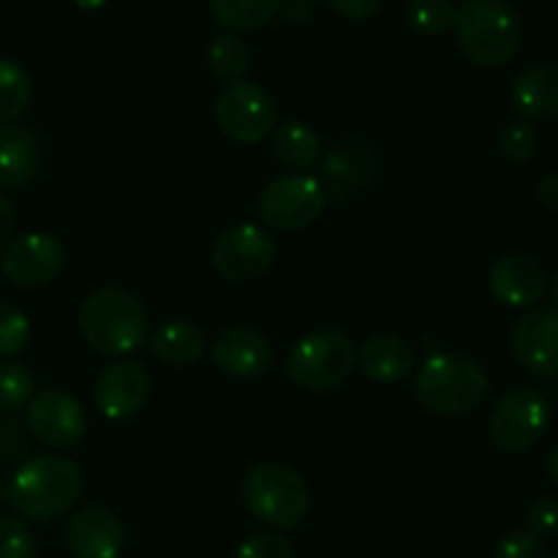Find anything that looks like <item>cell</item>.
Returning <instances> with one entry per match:
<instances>
[{"label": "cell", "mask_w": 558, "mask_h": 558, "mask_svg": "<svg viewBox=\"0 0 558 558\" xmlns=\"http://www.w3.org/2000/svg\"><path fill=\"white\" fill-rule=\"evenodd\" d=\"M357 360L365 379L376 381V385H398L417 368L412 343L396 332H379V336L368 338L365 347L360 349Z\"/></svg>", "instance_id": "d6986e66"}, {"label": "cell", "mask_w": 558, "mask_h": 558, "mask_svg": "<svg viewBox=\"0 0 558 558\" xmlns=\"http://www.w3.org/2000/svg\"><path fill=\"white\" fill-rule=\"evenodd\" d=\"M272 156L281 167L305 174L322 161V140L308 123H283L272 136Z\"/></svg>", "instance_id": "7402d4cb"}, {"label": "cell", "mask_w": 558, "mask_h": 558, "mask_svg": "<svg viewBox=\"0 0 558 558\" xmlns=\"http://www.w3.org/2000/svg\"><path fill=\"white\" fill-rule=\"evenodd\" d=\"M65 245L49 232H27L5 245L0 270L11 283L25 289L47 287L63 272Z\"/></svg>", "instance_id": "8fae6325"}, {"label": "cell", "mask_w": 558, "mask_h": 558, "mask_svg": "<svg viewBox=\"0 0 558 558\" xmlns=\"http://www.w3.org/2000/svg\"><path fill=\"white\" fill-rule=\"evenodd\" d=\"M550 423L545 396L532 387H518L499 398L488 417V439L505 456H523L539 445Z\"/></svg>", "instance_id": "ba28073f"}, {"label": "cell", "mask_w": 558, "mask_h": 558, "mask_svg": "<svg viewBox=\"0 0 558 558\" xmlns=\"http://www.w3.org/2000/svg\"><path fill=\"white\" fill-rule=\"evenodd\" d=\"M31 341V322L20 308L0 303V360L16 357Z\"/></svg>", "instance_id": "f1b7e54d"}, {"label": "cell", "mask_w": 558, "mask_h": 558, "mask_svg": "<svg viewBox=\"0 0 558 558\" xmlns=\"http://www.w3.org/2000/svg\"><path fill=\"white\" fill-rule=\"evenodd\" d=\"M33 98V82L25 65L0 58V125L16 123L27 112Z\"/></svg>", "instance_id": "cb8c5ba5"}, {"label": "cell", "mask_w": 558, "mask_h": 558, "mask_svg": "<svg viewBox=\"0 0 558 558\" xmlns=\"http://www.w3.org/2000/svg\"><path fill=\"white\" fill-rule=\"evenodd\" d=\"M9 505L20 518L49 523L65 515L82 496V469L65 456H36L9 480Z\"/></svg>", "instance_id": "6da1fadb"}, {"label": "cell", "mask_w": 558, "mask_h": 558, "mask_svg": "<svg viewBox=\"0 0 558 558\" xmlns=\"http://www.w3.org/2000/svg\"><path fill=\"white\" fill-rule=\"evenodd\" d=\"M0 558H36V534L16 515H0Z\"/></svg>", "instance_id": "f546056e"}, {"label": "cell", "mask_w": 558, "mask_h": 558, "mask_svg": "<svg viewBox=\"0 0 558 558\" xmlns=\"http://www.w3.org/2000/svg\"><path fill=\"white\" fill-rule=\"evenodd\" d=\"M526 532L537 539L558 532V501L550 496H539L526 510Z\"/></svg>", "instance_id": "1f68e13d"}, {"label": "cell", "mask_w": 558, "mask_h": 558, "mask_svg": "<svg viewBox=\"0 0 558 558\" xmlns=\"http://www.w3.org/2000/svg\"><path fill=\"white\" fill-rule=\"evenodd\" d=\"M80 332L93 352L125 357L145 343L147 308L129 289L104 287L82 303Z\"/></svg>", "instance_id": "277c9868"}, {"label": "cell", "mask_w": 558, "mask_h": 558, "mask_svg": "<svg viewBox=\"0 0 558 558\" xmlns=\"http://www.w3.org/2000/svg\"><path fill=\"white\" fill-rule=\"evenodd\" d=\"M548 292H550V303H554V308L558 311V272L554 278H550V287H548Z\"/></svg>", "instance_id": "ab89813d"}, {"label": "cell", "mask_w": 558, "mask_h": 558, "mask_svg": "<svg viewBox=\"0 0 558 558\" xmlns=\"http://www.w3.org/2000/svg\"><path fill=\"white\" fill-rule=\"evenodd\" d=\"M234 558H294V550L283 534L256 532L240 543Z\"/></svg>", "instance_id": "4dcf8cb0"}, {"label": "cell", "mask_w": 558, "mask_h": 558, "mask_svg": "<svg viewBox=\"0 0 558 558\" xmlns=\"http://www.w3.org/2000/svg\"><path fill=\"white\" fill-rule=\"evenodd\" d=\"M74 3L80 5V9H85V11H96V9H101L107 0H74Z\"/></svg>", "instance_id": "f35d334b"}, {"label": "cell", "mask_w": 558, "mask_h": 558, "mask_svg": "<svg viewBox=\"0 0 558 558\" xmlns=\"http://www.w3.org/2000/svg\"><path fill=\"white\" fill-rule=\"evenodd\" d=\"M9 488H11V483L3 477V474H0V505H3V501H9Z\"/></svg>", "instance_id": "60d3db41"}, {"label": "cell", "mask_w": 558, "mask_h": 558, "mask_svg": "<svg viewBox=\"0 0 558 558\" xmlns=\"http://www.w3.org/2000/svg\"><path fill=\"white\" fill-rule=\"evenodd\" d=\"M316 11V0H281L278 14L287 16L289 22H308Z\"/></svg>", "instance_id": "d590c367"}, {"label": "cell", "mask_w": 558, "mask_h": 558, "mask_svg": "<svg viewBox=\"0 0 558 558\" xmlns=\"http://www.w3.org/2000/svg\"><path fill=\"white\" fill-rule=\"evenodd\" d=\"M243 501L256 521L289 532L305 521L311 510L308 483L292 466L278 461L256 463L243 480Z\"/></svg>", "instance_id": "5b68a950"}, {"label": "cell", "mask_w": 558, "mask_h": 558, "mask_svg": "<svg viewBox=\"0 0 558 558\" xmlns=\"http://www.w3.org/2000/svg\"><path fill=\"white\" fill-rule=\"evenodd\" d=\"M327 205L325 185L311 174H278L259 196L262 221L278 232H300L319 221Z\"/></svg>", "instance_id": "9c48e42d"}, {"label": "cell", "mask_w": 558, "mask_h": 558, "mask_svg": "<svg viewBox=\"0 0 558 558\" xmlns=\"http://www.w3.org/2000/svg\"><path fill=\"white\" fill-rule=\"evenodd\" d=\"M545 469H548L550 483H554L556 488H558V445L554 447V450L548 452V461H545Z\"/></svg>", "instance_id": "74e56055"}, {"label": "cell", "mask_w": 558, "mask_h": 558, "mask_svg": "<svg viewBox=\"0 0 558 558\" xmlns=\"http://www.w3.org/2000/svg\"><path fill=\"white\" fill-rule=\"evenodd\" d=\"M281 0H210L213 20L232 33H254L278 16Z\"/></svg>", "instance_id": "603a6c76"}, {"label": "cell", "mask_w": 558, "mask_h": 558, "mask_svg": "<svg viewBox=\"0 0 558 558\" xmlns=\"http://www.w3.org/2000/svg\"><path fill=\"white\" fill-rule=\"evenodd\" d=\"M458 9L452 0H409L407 22L420 36H441L456 27Z\"/></svg>", "instance_id": "484cf974"}, {"label": "cell", "mask_w": 558, "mask_h": 558, "mask_svg": "<svg viewBox=\"0 0 558 558\" xmlns=\"http://www.w3.org/2000/svg\"><path fill=\"white\" fill-rule=\"evenodd\" d=\"M213 365L232 379H259L272 368V347L251 327H227L213 341Z\"/></svg>", "instance_id": "9a60e30c"}, {"label": "cell", "mask_w": 558, "mask_h": 558, "mask_svg": "<svg viewBox=\"0 0 558 558\" xmlns=\"http://www.w3.org/2000/svg\"><path fill=\"white\" fill-rule=\"evenodd\" d=\"M537 199L543 202V207L558 213V174L550 172L545 178H539L537 183Z\"/></svg>", "instance_id": "8d00e7d4"}, {"label": "cell", "mask_w": 558, "mask_h": 558, "mask_svg": "<svg viewBox=\"0 0 558 558\" xmlns=\"http://www.w3.org/2000/svg\"><path fill=\"white\" fill-rule=\"evenodd\" d=\"M456 36L461 52L472 63L483 69H501L518 58L526 27L507 0H466L458 9Z\"/></svg>", "instance_id": "3957f363"}, {"label": "cell", "mask_w": 558, "mask_h": 558, "mask_svg": "<svg viewBox=\"0 0 558 558\" xmlns=\"http://www.w3.org/2000/svg\"><path fill=\"white\" fill-rule=\"evenodd\" d=\"M65 543L76 558H118L125 548V526L107 507H82L65 526Z\"/></svg>", "instance_id": "2e32d148"}, {"label": "cell", "mask_w": 558, "mask_h": 558, "mask_svg": "<svg viewBox=\"0 0 558 558\" xmlns=\"http://www.w3.org/2000/svg\"><path fill=\"white\" fill-rule=\"evenodd\" d=\"M213 118L229 140L256 145L278 125V104L270 93L251 80H234L218 90Z\"/></svg>", "instance_id": "52a82bcc"}, {"label": "cell", "mask_w": 558, "mask_h": 558, "mask_svg": "<svg viewBox=\"0 0 558 558\" xmlns=\"http://www.w3.org/2000/svg\"><path fill=\"white\" fill-rule=\"evenodd\" d=\"M539 136L529 120H510L499 129L496 136V147H499V156L507 163H526L529 158L537 153Z\"/></svg>", "instance_id": "4316f807"}, {"label": "cell", "mask_w": 558, "mask_h": 558, "mask_svg": "<svg viewBox=\"0 0 558 558\" xmlns=\"http://www.w3.org/2000/svg\"><path fill=\"white\" fill-rule=\"evenodd\" d=\"M210 262L227 281H256L276 262V240L256 223H238L218 234Z\"/></svg>", "instance_id": "30bf717a"}, {"label": "cell", "mask_w": 558, "mask_h": 558, "mask_svg": "<svg viewBox=\"0 0 558 558\" xmlns=\"http://www.w3.org/2000/svg\"><path fill=\"white\" fill-rule=\"evenodd\" d=\"M488 289L501 305L532 308L548 289L543 265L526 254H507L496 259L488 270Z\"/></svg>", "instance_id": "e0dca14e"}, {"label": "cell", "mask_w": 558, "mask_h": 558, "mask_svg": "<svg viewBox=\"0 0 558 558\" xmlns=\"http://www.w3.org/2000/svg\"><path fill=\"white\" fill-rule=\"evenodd\" d=\"M512 109L526 120L558 118V65L537 63L529 65L512 82Z\"/></svg>", "instance_id": "ffe728a7"}, {"label": "cell", "mask_w": 558, "mask_h": 558, "mask_svg": "<svg viewBox=\"0 0 558 558\" xmlns=\"http://www.w3.org/2000/svg\"><path fill=\"white\" fill-rule=\"evenodd\" d=\"M25 423L41 445L58 447V450L80 445L87 428L85 409L65 390H41L33 396L27 403Z\"/></svg>", "instance_id": "7c38bea8"}, {"label": "cell", "mask_w": 558, "mask_h": 558, "mask_svg": "<svg viewBox=\"0 0 558 558\" xmlns=\"http://www.w3.org/2000/svg\"><path fill=\"white\" fill-rule=\"evenodd\" d=\"M16 221H20V216H16V205L11 202L9 194L0 191V248H5V245L14 240Z\"/></svg>", "instance_id": "e575fe53"}, {"label": "cell", "mask_w": 558, "mask_h": 558, "mask_svg": "<svg viewBox=\"0 0 558 558\" xmlns=\"http://www.w3.org/2000/svg\"><path fill=\"white\" fill-rule=\"evenodd\" d=\"M357 363V347L341 330H316L300 338L287 357V374L300 390L327 392L349 379Z\"/></svg>", "instance_id": "8992f818"}, {"label": "cell", "mask_w": 558, "mask_h": 558, "mask_svg": "<svg viewBox=\"0 0 558 558\" xmlns=\"http://www.w3.org/2000/svg\"><path fill=\"white\" fill-rule=\"evenodd\" d=\"M93 398L104 417L131 420L145 409L150 398V376L134 360H120L98 374Z\"/></svg>", "instance_id": "5bb4252c"}, {"label": "cell", "mask_w": 558, "mask_h": 558, "mask_svg": "<svg viewBox=\"0 0 558 558\" xmlns=\"http://www.w3.org/2000/svg\"><path fill=\"white\" fill-rule=\"evenodd\" d=\"M33 376L20 363H0V414H11L31 403Z\"/></svg>", "instance_id": "83f0119b"}, {"label": "cell", "mask_w": 558, "mask_h": 558, "mask_svg": "<svg viewBox=\"0 0 558 558\" xmlns=\"http://www.w3.org/2000/svg\"><path fill=\"white\" fill-rule=\"evenodd\" d=\"M251 65V49L238 33H221L207 47V69L218 80H243Z\"/></svg>", "instance_id": "d4e9b609"}, {"label": "cell", "mask_w": 558, "mask_h": 558, "mask_svg": "<svg viewBox=\"0 0 558 558\" xmlns=\"http://www.w3.org/2000/svg\"><path fill=\"white\" fill-rule=\"evenodd\" d=\"M327 3H330L338 14L347 16V20L363 22L379 14L385 0H327Z\"/></svg>", "instance_id": "836d02e7"}, {"label": "cell", "mask_w": 558, "mask_h": 558, "mask_svg": "<svg viewBox=\"0 0 558 558\" xmlns=\"http://www.w3.org/2000/svg\"><path fill=\"white\" fill-rule=\"evenodd\" d=\"M490 376L480 360L463 352L430 354L414 374V392L428 412L439 417H461L483 407Z\"/></svg>", "instance_id": "7a4b0ae2"}, {"label": "cell", "mask_w": 558, "mask_h": 558, "mask_svg": "<svg viewBox=\"0 0 558 558\" xmlns=\"http://www.w3.org/2000/svg\"><path fill=\"white\" fill-rule=\"evenodd\" d=\"M41 169V142L27 125H0V191L25 189Z\"/></svg>", "instance_id": "ac0fdd59"}, {"label": "cell", "mask_w": 558, "mask_h": 558, "mask_svg": "<svg viewBox=\"0 0 558 558\" xmlns=\"http://www.w3.org/2000/svg\"><path fill=\"white\" fill-rule=\"evenodd\" d=\"M510 347L518 365L532 376H558V311L554 305L526 311L512 327Z\"/></svg>", "instance_id": "4fadbf2b"}, {"label": "cell", "mask_w": 558, "mask_h": 558, "mask_svg": "<svg viewBox=\"0 0 558 558\" xmlns=\"http://www.w3.org/2000/svg\"><path fill=\"white\" fill-rule=\"evenodd\" d=\"M494 558H548L543 539L529 532H512L496 548Z\"/></svg>", "instance_id": "d6a6232c"}, {"label": "cell", "mask_w": 558, "mask_h": 558, "mask_svg": "<svg viewBox=\"0 0 558 558\" xmlns=\"http://www.w3.org/2000/svg\"><path fill=\"white\" fill-rule=\"evenodd\" d=\"M207 338L194 322L169 319L150 336V354L169 368H189L205 354Z\"/></svg>", "instance_id": "44dd1931"}]
</instances>
